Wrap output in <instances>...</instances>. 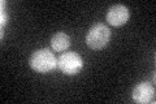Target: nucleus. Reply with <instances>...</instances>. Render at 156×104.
Segmentation results:
<instances>
[{"instance_id":"nucleus-1","label":"nucleus","mask_w":156,"mask_h":104,"mask_svg":"<svg viewBox=\"0 0 156 104\" xmlns=\"http://www.w3.org/2000/svg\"><path fill=\"white\" fill-rule=\"evenodd\" d=\"M29 64H30V68L37 73L46 74L57 68V59L48 48H41L31 53Z\"/></svg>"},{"instance_id":"nucleus-2","label":"nucleus","mask_w":156,"mask_h":104,"mask_svg":"<svg viewBox=\"0 0 156 104\" xmlns=\"http://www.w3.org/2000/svg\"><path fill=\"white\" fill-rule=\"evenodd\" d=\"M111 41V30L104 23H95L86 34V44L94 51L103 49Z\"/></svg>"},{"instance_id":"nucleus-3","label":"nucleus","mask_w":156,"mask_h":104,"mask_svg":"<svg viewBox=\"0 0 156 104\" xmlns=\"http://www.w3.org/2000/svg\"><path fill=\"white\" fill-rule=\"evenodd\" d=\"M57 68L65 76H77L83 68V60L77 52H64L57 59Z\"/></svg>"},{"instance_id":"nucleus-4","label":"nucleus","mask_w":156,"mask_h":104,"mask_svg":"<svg viewBox=\"0 0 156 104\" xmlns=\"http://www.w3.org/2000/svg\"><path fill=\"white\" fill-rule=\"evenodd\" d=\"M131 98L135 103L139 104L155 103V86L148 81L136 83L131 92Z\"/></svg>"},{"instance_id":"nucleus-5","label":"nucleus","mask_w":156,"mask_h":104,"mask_svg":"<svg viewBox=\"0 0 156 104\" xmlns=\"http://www.w3.org/2000/svg\"><path fill=\"white\" fill-rule=\"evenodd\" d=\"M129 17H130V11L122 4H116V5L111 7L105 16L107 22L115 27L125 25L129 21Z\"/></svg>"},{"instance_id":"nucleus-6","label":"nucleus","mask_w":156,"mask_h":104,"mask_svg":"<svg viewBox=\"0 0 156 104\" xmlns=\"http://www.w3.org/2000/svg\"><path fill=\"white\" fill-rule=\"evenodd\" d=\"M70 46V37L64 31H57L51 38V47L53 51L62 52L66 51Z\"/></svg>"},{"instance_id":"nucleus-7","label":"nucleus","mask_w":156,"mask_h":104,"mask_svg":"<svg viewBox=\"0 0 156 104\" xmlns=\"http://www.w3.org/2000/svg\"><path fill=\"white\" fill-rule=\"evenodd\" d=\"M2 22H0V25H2V27H4V25H7V22H8V16H7V13H5V11H2Z\"/></svg>"}]
</instances>
